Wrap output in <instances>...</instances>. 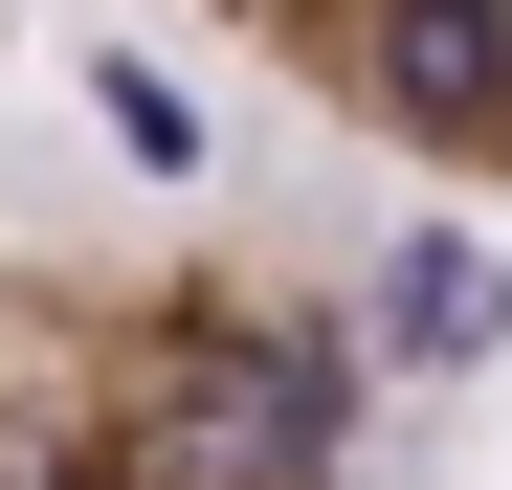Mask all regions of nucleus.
Segmentation results:
<instances>
[{"instance_id":"nucleus-1","label":"nucleus","mask_w":512,"mask_h":490,"mask_svg":"<svg viewBox=\"0 0 512 490\" xmlns=\"http://www.w3.org/2000/svg\"><path fill=\"white\" fill-rule=\"evenodd\" d=\"M0 490H357V312L223 223H0Z\"/></svg>"},{"instance_id":"nucleus-2","label":"nucleus","mask_w":512,"mask_h":490,"mask_svg":"<svg viewBox=\"0 0 512 490\" xmlns=\"http://www.w3.org/2000/svg\"><path fill=\"white\" fill-rule=\"evenodd\" d=\"M201 45H245L290 112H334L401 179L512 201V0H179Z\"/></svg>"}]
</instances>
